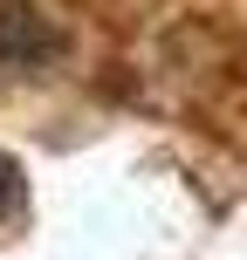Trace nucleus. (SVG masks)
<instances>
[{"label":"nucleus","mask_w":247,"mask_h":260,"mask_svg":"<svg viewBox=\"0 0 247 260\" xmlns=\"http://www.w3.org/2000/svg\"><path fill=\"white\" fill-rule=\"evenodd\" d=\"M48 48H55L48 21H41L28 0H0V62H7V69H21V62H41Z\"/></svg>","instance_id":"1"},{"label":"nucleus","mask_w":247,"mask_h":260,"mask_svg":"<svg viewBox=\"0 0 247 260\" xmlns=\"http://www.w3.org/2000/svg\"><path fill=\"white\" fill-rule=\"evenodd\" d=\"M14 192H21V178H14V165H7V157H0V212L14 206Z\"/></svg>","instance_id":"2"}]
</instances>
